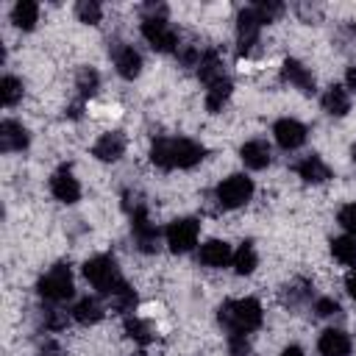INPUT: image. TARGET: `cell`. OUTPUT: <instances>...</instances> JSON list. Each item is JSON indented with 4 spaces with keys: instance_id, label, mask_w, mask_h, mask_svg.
Here are the masks:
<instances>
[{
    "instance_id": "obj_21",
    "label": "cell",
    "mask_w": 356,
    "mask_h": 356,
    "mask_svg": "<svg viewBox=\"0 0 356 356\" xmlns=\"http://www.w3.org/2000/svg\"><path fill=\"white\" fill-rule=\"evenodd\" d=\"M11 22L19 28V31H33L36 22H39V6L33 0H19L14 3L11 8Z\"/></svg>"
},
{
    "instance_id": "obj_31",
    "label": "cell",
    "mask_w": 356,
    "mask_h": 356,
    "mask_svg": "<svg viewBox=\"0 0 356 356\" xmlns=\"http://www.w3.org/2000/svg\"><path fill=\"white\" fill-rule=\"evenodd\" d=\"M250 8L256 11V17H259L261 25L275 22V19L284 14V3H275V0H261V3H256V6H250Z\"/></svg>"
},
{
    "instance_id": "obj_22",
    "label": "cell",
    "mask_w": 356,
    "mask_h": 356,
    "mask_svg": "<svg viewBox=\"0 0 356 356\" xmlns=\"http://www.w3.org/2000/svg\"><path fill=\"white\" fill-rule=\"evenodd\" d=\"M197 78H200L206 86L214 83V81H220V78H225V72H222V58H220L217 50H206V53H203V58H200V64H197Z\"/></svg>"
},
{
    "instance_id": "obj_19",
    "label": "cell",
    "mask_w": 356,
    "mask_h": 356,
    "mask_svg": "<svg viewBox=\"0 0 356 356\" xmlns=\"http://www.w3.org/2000/svg\"><path fill=\"white\" fill-rule=\"evenodd\" d=\"M323 108L331 114V117H345L350 111V92L345 86H328L323 92Z\"/></svg>"
},
{
    "instance_id": "obj_35",
    "label": "cell",
    "mask_w": 356,
    "mask_h": 356,
    "mask_svg": "<svg viewBox=\"0 0 356 356\" xmlns=\"http://www.w3.org/2000/svg\"><path fill=\"white\" fill-rule=\"evenodd\" d=\"M228 350L231 356H250V342L245 334H231L228 337Z\"/></svg>"
},
{
    "instance_id": "obj_16",
    "label": "cell",
    "mask_w": 356,
    "mask_h": 356,
    "mask_svg": "<svg viewBox=\"0 0 356 356\" xmlns=\"http://www.w3.org/2000/svg\"><path fill=\"white\" fill-rule=\"evenodd\" d=\"M114 67L125 81H134L142 72V56L131 44H120V47H114Z\"/></svg>"
},
{
    "instance_id": "obj_32",
    "label": "cell",
    "mask_w": 356,
    "mask_h": 356,
    "mask_svg": "<svg viewBox=\"0 0 356 356\" xmlns=\"http://www.w3.org/2000/svg\"><path fill=\"white\" fill-rule=\"evenodd\" d=\"M306 298H309V286H306V284H292V286H284V295H281V300H284L286 306H300Z\"/></svg>"
},
{
    "instance_id": "obj_37",
    "label": "cell",
    "mask_w": 356,
    "mask_h": 356,
    "mask_svg": "<svg viewBox=\"0 0 356 356\" xmlns=\"http://www.w3.org/2000/svg\"><path fill=\"white\" fill-rule=\"evenodd\" d=\"M345 89L356 95V67H348V72H345Z\"/></svg>"
},
{
    "instance_id": "obj_30",
    "label": "cell",
    "mask_w": 356,
    "mask_h": 356,
    "mask_svg": "<svg viewBox=\"0 0 356 356\" xmlns=\"http://www.w3.org/2000/svg\"><path fill=\"white\" fill-rule=\"evenodd\" d=\"M75 17H78L81 22H86V25H97L100 17H103V8H100V3H95V0H78V3H75Z\"/></svg>"
},
{
    "instance_id": "obj_40",
    "label": "cell",
    "mask_w": 356,
    "mask_h": 356,
    "mask_svg": "<svg viewBox=\"0 0 356 356\" xmlns=\"http://www.w3.org/2000/svg\"><path fill=\"white\" fill-rule=\"evenodd\" d=\"M39 356H61V353H58V348H56V345H44Z\"/></svg>"
},
{
    "instance_id": "obj_38",
    "label": "cell",
    "mask_w": 356,
    "mask_h": 356,
    "mask_svg": "<svg viewBox=\"0 0 356 356\" xmlns=\"http://www.w3.org/2000/svg\"><path fill=\"white\" fill-rule=\"evenodd\" d=\"M345 289H348V295L356 300V273H350V275L345 278Z\"/></svg>"
},
{
    "instance_id": "obj_39",
    "label": "cell",
    "mask_w": 356,
    "mask_h": 356,
    "mask_svg": "<svg viewBox=\"0 0 356 356\" xmlns=\"http://www.w3.org/2000/svg\"><path fill=\"white\" fill-rule=\"evenodd\" d=\"M281 356H303V350H300L298 345H286V348L281 350Z\"/></svg>"
},
{
    "instance_id": "obj_13",
    "label": "cell",
    "mask_w": 356,
    "mask_h": 356,
    "mask_svg": "<svg viewBox=\"0 0 356 356\" xmlns=\"http://www.w3.org/2000/svg\"><path fill=\"white\" fill-rule=\"evenodd\" d=\"M31 142L28 128L17 120H3L0 122V150L3 153H14V150H25Z\"/></svg>"
},
{
    "instance_id": "obj_34",
    "label": "cell",
    "mask_w": 356,
    "mask_h": 356,
    "mask_svg": "<svg viewBox=\"0 0 356 356\" xmlns=\"http://www.w3.org/2000/svg\"><path fill=\"white\" fill-rule=\"evenodd\" d=\"M342 309H339V303L334 300V298H317L314 300V314L317 317H334V314H339Z\"/></svg>"
},
{
    "instance_id": "obj_12",
    "label": "cell",
    "mask_w": 356,
    "mask_h": 356,
    "mask_svg": "<svg viewBox=\"0 0 356 356\" xmlns=\"http://www.w3.org/2000/svg\"><path fill=\"white\" fill-rule=\"evenodd\" d=\"M281 78H284L286 83H292L295 89H300L303 95H312V92H314V75H312L309 67H306L303 61H298V58H286V61L281 64Z\"/></svg>"
},
{
    "instance_id": "obj_14",
    "label": "cell",
    "mask_w": 356,
    "mask_h": 356,
    "mask_svg": "<svg viewBox=\"0 0 356 356\" xmlns=\"http://www.w3.org/2000/svg\"><path fill=\"white\" fill-rule=\"evenodd\" d=\"M295 172H298V178L300 181H306V184H325L328 178H331V167L320 159V156H303L298 164H295Z\"/></svg>"
},
{
    "instance_id": "obj_4",
    "label": "cell",
    "mask_w": 356,
    "mask_h": 356,
    "mask_svg": "<svg viewBox=\"0 0 356 356\" xmlns=\"http://www.w3.org/2000/svg\"><path fill=\"white\" fill-rule=\"evenodd\" d=\"M36 292H39L44 300H50V303H58V300L72 298L75 286H72V273H70V267H67V264H53V267L39 278Z\"/></svg>"
},
{
    "instance_id": "obj_8",
    "label": "cell",
    "mask_w": 356,
    "mask_h": 356,
    "mask_svg": "<svg viewBox=\"0 0 356 356\" xmlns=\"http://www.w3.org/2000/svg\"><path fill=\"white\" fill-rule=\"evenodd\" d=\"M259 31H261V22H259L256 11L250 6L242 8L239 17H236V50L242 56H248L259 44Z\"/></svg>"
},
{
    "instance_id": "obj_28",
    "label": "cell",
    "mask_w": 356,
    "mask_h": 356,
    "mask_svg": "<svg viewBox=\"0 0 356 356\" xmlns=\"http://www.w3.org/2000/svg\"><path fill=\"white\" fill-rule=\"evenodd\" d=\"M108 298H111V309L125 312V314H128V312H134V306H136V292H134L125 281H122V284H120Z\"/></svg>"
},
{
    "instance_id": "obj_27",
    "label": "cell",
    "mask_w": 356,
    "mask_h": 356,
    "mask_svg": "<svg viewBox=\"0 0 356 356\" xmlns=\"http://www.w3.org/2000/svg\"><path fill=\"white\" fill-rule=\"evenodd\" d=\"M0 100L3 106H17L22 100V81L14 75H3L0 81Z\"/></svg>"
},
{
    "instance_id": "obj_6",
    "label": "cell",
    "mask_w": 356,
    "mask_h": 356,
    "mask_svg": "<svg viewBox=\"0 0 356 356\" xmlns=\"http://www.w3.org/2000/svg\"><path fill=\"white\" fill-rule=\"evenodd\" d=\"M142 36L156 53L178 50V31L167 19H142Z\"/></svg>"
},
{
    "instance_id": "obj_2",
    "label": "cell",
    "mask_w": 356,
    "mask_h": 356,
    "mask_svg": "<svg viewBox=\"0 0 356 356\" xmlns=\"http://www.w3.org/2000/svg\"><path fill=\"white\" fill-rule=\"evenodd\" d=\"M261 303L256 298H236V300H225L217 309V320L228 334H250L261 325Z\"/></svg>"
},
{
    "instance_id": "obj_36",
    "label": "cell",
    "mask_w": 356,
    "mask_h": 356,
    "mask_svg": "<svg viewBox=\"0 0 356 356\" xmlns=\"http://www.w3.org/2000/svg\"><path fill=\"white\" fill-rule=\"evenodd\" d=\"M42 320H44V328H61V325L67 323V317H64L58 309H44Z\"/></svg>"
},
{
    "instance_id": "obj_5",
    "label": "cell",
    "mask_w": 356,
    "mask_h": 356,
    "mask_svg": "<svg viewBox=\"0 0 356 356\" xmlns=\"http://www.w3.org/2000/svg\"><path fill=\"white\" fill-rule=\"evenodd\" d=\"M214 197H217V203L222 209H239L253 197V181L248 175H242V172H234V175H228V178H222L217 184Z\"/></svg>"
},
{
    "instance_id": "obj_3",
    "label": "cell",
    "mask_w": 356,
    "mask_h": 356,
    "mask_svg": "<svg viewBox=\"0 0 356 356\" xmlns=\"http://www.w3.org/2000/svg\"><path fill=\"white\" fill-rule=\"evenodd\" d=\"M83 278L100 292V295H111L120 284H122V275L117 270V261L111 256H92L86 264H83Z\"/></svg>"
},
{
    "instance_id": "obj_41",
    "label": "cell",
    "mask_w": 356,
    "mask_h": 356,
    "mask_svg": "<svg viewBox=\"0 0 356 356\" xmlns=\"http://www.w3.org/2000/svg\"><path fill=\"white\" fill-rule=\"evenodd\" d=\"M350 159H353V164H356V145L350 147Z\"/></svg>"
},
{
    "instance_id": "obj_23",
    "label": "cell",
    "mask_w": 356,
    "mask_h": 356,
    "mask_svg": "<svg viewBox=\"0 0 356 356\" xmlns=\"http://www.w3.org/2000/svg\"><path fill=\"white\" fill-rule=\"evenodd\" d=\"M231 89H234V83H231L228 78H220V81L209 83V89H206V108H209L211 114L222 111V106H225L228 97H231Z\"/></svg>"
},
{
    "instance_id": "obj_20",
    "label": "cell",
    "mask_w": 356,
    "mask_h": 356,
    "mask_svg": "<svg viewBox=\"0 0 356 356\" xmlns=\"http://www.w3.org/2000/svg\"><path fill=\"white\" fill-rule=\"evenodd\" d=\"M103 314H106V309L100 306L97 298H81L72 309V320L81 323V325H95V323L103 320Z\"/></svg>"
},
{
    "instance_id": "obj_7",
    "label": "cell",
    "mask_w": 356,
    "mask_h": 356,
    "mask_svg": "<svg viewBox=\"0 0 356 356\" xmlns=\"http://www.w3.org/2000/svg\"><path fill=\"white\" fill-rule=\"evenodd\" d=\"M197 234H200V222L192 220V217H181V220H172L164 231V239L170 245L172 253H186L195 248L197 242Z\"/></svg>"
},
{
    "instance_id": "obj_1",
    "label": "cell",
    "mask_w": 356,
    "mask_h": 356,
    "mask_svg": "<svg viewBox=\"0 0 356 356\" xmlns=\"http://www.w3.org/2000/svg\"><path fill=\"white\" fill-rule=\"evenodd\" d=\"M206 147L195 139H156L150 145V161L161 170H189L203 161Z\"/></svg>"
},
{
    "instance_id": "obj_24",
    "label": "cell",
    "mask_w": 356,
    "mask_h": 356,
    "mask_svg": "<svg viewBox=\"0 0 356 356\" xmlns=\"http://www.w3.org/2000/svg\"><path fill=\"white\" fill-rule=\"evenodd\" d=\"M231 264H234V270H236L239 275H250V273L256 270V264H259L256 248H253L250 242H242V245L234 250V259H231Z\"/></svg>"
},
{
    "instance_id": "obj_33",
    "label": "cell",
    "mask_w": 356,
    "mask_h": 356,
    "mask_svg": "<svg viewBox=\"0 0 356 356\" xmlns=\"http://www.w3.org/2000/svg\"><path fill=\"white\" fill-rule=\"evenodd\" d=\"M337 220H339V225L345 228V234L356 236V203L342 206V209H339V214H337Z\"/></svg>"
},
{
    "instance_id": "obj_18",
    "label": "cell",
    "mask_w": 356,
    "mask_h": 356,
    "mask_svg": "<svg viewBox=\"0 0 356 356\" xmlns=\"http://www.w3.org/2000/svg\"><path fill=\"white\" fill-rule=\"evenodd\" d=\"M234 259V250L225 239H209L200 245V261L206 267H225Z\"/></svg>"
},
{
    "instance_id": "obj_15",
    "label": "cell",
    "mask_w": 356,
    "mask_h": 356,
    "mask_svg": "<svg viewBox=\"0 0 356 356\" xmlns=\"http://www.w3.org/2000/svg\"><path fill=\"white\" fill-rule=\"evenodd\" d=\"M320 356H350V337L339 328H325L317 339Z\"/></svg>"
},
{
    "instance_id": "obj_26",
    "label": "cell",
    "mask_w": 356,
    "mask_h": 356,
    "mask_svg": "<svg viewBox=\"0 0 356 356\" xmlns=\"http://www.w3.org/2000/svg\"><path fill=\"white\" fill-rule=\"evenodd\" d=\"M75 89H78L81 97H92V95L100 89V75H97V70L81 67L78 75H75Z\"/></svg>"
},
{
    "instance_id": "obj_10",
    "label": "cell",
    "mask_w": 356,
    "mask_h": 356,
    "mask_svg": "<svg viewBox=\"0 0 356 356\" xmlns=\"http://www.w3.org/2000/svg\"><path fill=\"white\" fill-rule=\"evenodd\" d=\"M273 136L275 142L284 147V150H298L303 142H306V125L300 120H292V117H284L273 125Z\"/></svg>"
},
{
    "instance_id": "obj_9",
    "label": "cell",
    "mask_w": 356,
    "mask_h": 356,
    "mask_svg": "<svg viewBox=\"0 0 356 356\" xmlns=\"http://www.w3.org/2000/svg\"><path fill=\"white\" fill-rule=\"evenodd\" d=\"M50 192H53V197L56 200H61V203H78V197H81V184H78V178L72 175V170L70 167H58L53 175H50Z\"/></svg>"
},
{
    "instance_id": "obj_25",
    "label": "cell",
    "mask_w": 356,
    "mask_h": 356,
    "mask_svg": "<svg viewBox=\"0 0 356 356\" xmlns=\"http://www.w3.org/2000/svg\"><path fill=\"white\" fill-rule=\"evenodd\" d=\"M331 253H334V259L342 261V264H356V236L345 234V236L331 239Z\"/></svg>"
},
{
    "instance_id": "obj_11",
    "label": "cell",
    "mask_w": 356,
    "mask_h": 356,
    "mask_svg": "<svg viewBox=\"0 0 356 356\" xmlns=\"http://www.w3.org/2000/svg\"><path fill=\"white\" fill-rule=\"evenodd\" d=\"M122 153H125V136H122L120 131H108V134H103V136L92 145V156H95L97 161H106V164L120 161Z\"/></svg>"
},
{
    "instance_id": "obj_29",
    "label": "cell",
    "mask_w": 356,
    "mask_h": 356,
    "mask_svg": "<svg viewBox=\"0 0 356 356\" xmlns=\"http://www.w3.org/2000/svg\"><path fill=\"white\" fill-rule=\"evenodd\" d=\"M125 331H128V337L134 339V342H139V345H147L150 339H153V331H150V325L145 323V320H139V317H125Z\"/></svg>"
},
{
    "instance_id": "obj_17",
    "label": "cell",
    "mask_w": 356,
    "mask_h": 356,
    "mask_svg": "<svg viewBox=\"0 0 356 356\" xmlns=\"http://www.w3.org/2000/svg\"><path fill=\"white\" fill-rule=\"evenodd\" d=\"M239 159H242L245 167H250V170H264V167L270 164L273 153H270V145H267L264 139H250V142H245V145L239 147Z\"/></svg>"
}]
</instances>
